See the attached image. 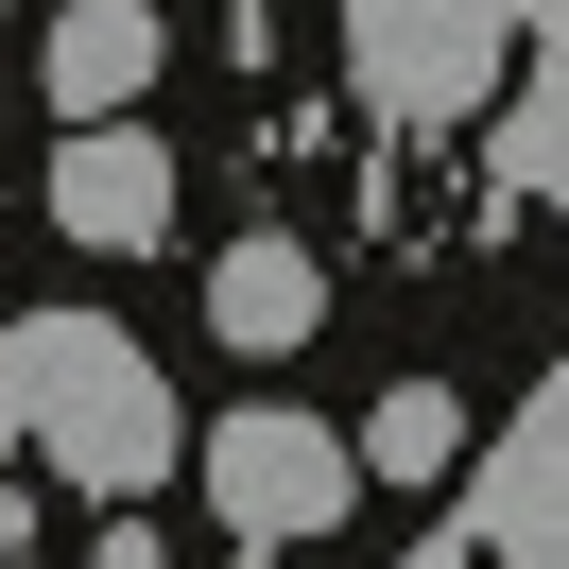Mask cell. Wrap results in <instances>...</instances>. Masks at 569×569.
I'll return each instance as SVG.
<instances>
[{"label":"cell","mask_w":569,"mask_h":569,"mask_svg":"<svg viewBox=\"0 0 569 569\" xmlns=\"http://www.w3.org/2000/svg\"><path fill=\"white\" fill-rule=\"evenodd\" d=\"M0 449H52L87 500H139L156 466L190 449V415H173V380L139 362V328L36 311V328H0Z\"/></svg>","instance_id":"cell-1"},{"label":"cell","mask_w":569,"mask_h":569,"mask_svg":"<svg viewBox=\"0 0 569 569\" xmlns=\"http://www.w3.org/2000/svg\"><path fill=\"white\" fill-rule=\"evenodd\" d=\"M208 500H224L242 552H311V535L362 500V449L311 431V415H224V431H208Z\"/></svg>","instance_id":"cell-2"},{"label":"cell","mask_w":569,"mask_h":569,"mask_svg":"<svg viewBox=\"0 0 569 569\" xmlns=\"http://www.w3.org/2000/svg\"><path fill=\"white\" fill-rule=\"evenodd\" d=\"M52 242H87V259H156V242H173V156H156L139 121L52 139Z\"/></svg>","instance_id":"cell-3"},{"label":"cell","mask_w":569,"mask_h":569,"mask_svg":"<svg viewBox=\"0 0 569 569\" xmlns=\"http://www.w3.org/2000/svg\"><path fill=\"white\" fill-rule=\"evenodd\" d=\"M36 70H52V104H70V139H87V121H121L156 70H173V18H156V0H70Z\"/></svg>","instance_id":"cell-4"},{"label":"cell","mask_w":569,"mask_h":569,"mask_svg":"<svg viewBox=\"0 0 569 569\" xmlns=\"http://www.w3.org/2000/svg\"><path fill=\"white\" fill-rule=\"evenodd\" d=\"M208 328H224L242 362L311 346V328H328V277H311V242H224V259H208Z\"/></svg>","instance_id":"cell-5"},{"label":"cell","mask_w":569,"mask_h":569,"mask_svg":"<svg viewBox=\"0 0 569 569\" xmlns=\"http://www.w3.org/2000/svg\"><path fill=\"white\" fill-rule=\"evenodd\" d=\"M362 466H380V483H449L466 466V397L449 380H397L380 415H362Z\"/></svg>","instance_id":"cell-6"}]
</instances>
